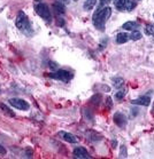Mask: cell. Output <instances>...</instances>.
<instances>
[{"label": "cell", "mask_w": 154, "mask_h": 159, "mask_svg": "<svg viewBox=\"0 0 154 159\" xmlns=\"http://www.w3.org/2000/svg\"><path fill=\"white\" fill-rule=\"evenodd\" d=\"M97 4V0H86L84 2V9L85 11H91Z\"/></svg>", "instance_id": "cell-15"}, {"label": "cell", "mask_w": 154, "mask_h": 159, "mask_svg": "<svg viewBox=\"0 0 154 159\" xmlns=\"http://www.w3.org/2000/svg\"><path fill=\"white\" fill-rule=\"evenodd\" d=\"M36 1H41V0H36Z\"/></svg>", "instance_id": "cell-27"}, {"label": "cell", "mask_w": 154, "mask_h": 159, "mask_svg": "<svg viewBox=\"0 0 154 159\" xmlns=\"http://www.w3.org/2000/svg\"><path fill=\"white\" fill-rule=\"evenodd\" d=\"M107 104H108V108H110V105H112V98H107Z\"/></svg>", "instance_id": "cell-25"}, {"label": "cell", "mask_w": 154, "mask_h": 159, "mask_svg": "<svg viewBox=\"0 0 154 159\" xmlns=\"http://www.w3.org/2000/svg\"><path fill=\"white\" fill-rule=\"evenodd\" d=\"M153 17H154V15H153Z\"/></svg>", "instance_id": "cell-29"}, {"label": "cell", "mask_w": 154, "mask_h": 159, "mask_svg": "<svg viewBox=\"0 0 154 159\" xmlns=\"http://www.w3.org/2000/svg\"><path fill=\"white\" fill-rule=\"evenodd\" d=\"M137 6L136 0H123V9L127 11H133Z\"/></svg>", "instance_id": "cell-10"}, {"label": "cell", "mask_w": 154, "mask_h": 159, "mask_svg": "<svg viewBox=\"0 0 154 159\" xmlns=\"http://www.w3.org/2000/svg\"><path fill=\"white\" fill-rule=\"evenodd\" d=\"M132 104H137V105H143V107H148L151 104V98L150 96H142L139 98H136V100H132L131 101Z\"/></svg>", "instance_id": "cell-9"}, {"label": "cell", "mask_w": 154, "mask_h": 159, "mask_svg": "<svg viewBox=\"0 0 154 159\" xmlns=\"http://www.w3.org/2000/svg\"><path fill=\"white\" fill-rule=\"evenodd\" d=\"M59 138L60 139H62L63 141H66L68 142V143H77L78 142V139L74 135V134L71 133H68V132H59Z\"/></svg>", "instance_id": "cell-8"}, {"label": "cell", "mask_w": 154, "mask_h": 159, "mask_svg": "<svg viewBox=\"0 0 154 159\" xmlns=\"http://www.w3.org/2000/svg\"><path fill=\"white\" fill-rule=\"evenodd\" d=\"M113 120H114V123L116 124L120 128H123V127H125V126H127V123H128L127 117H125L123 113H121V112H116V113L114 115V117H113Z\"/></svg>", "instance_id": "cell-6"}, {"label": "cell", "mask_w": 154, "mask_h": 159, "mask_svg": "<svg viewBox=\"0 0 154 159\" xmlns=\"http://www.w3.org/2000/svg\"><path fill=\"white\" fill-rule=\"evenodd\" d=\"M15 24L18 28V30H21L26 34H30L31 33V24H30L29 20H28V16H26V13L23 11H20L17 13Z\"/></svg>", "instance_id": "cell-2"}, {"label": "cell", "mask_w": 154, "mask_h": 159, "mask_svg": "<svg viewBox=\"0 0 154 159\" xmlns=\"http://www.w3.org/2000/svg\"><path fill=\"white\" fill-rule=\"evenodd\" d=\"M129 39H130V38H129V36L124 32L118 33V36H116V43H127Z\"/></svg>", "instance_id": "cell-12"}, {"label": "cell", "mask_w": 154, "mask_h": 159, "mask_svg": "<svg viewBox=\"0 0 154 159\" xmlns=\"http://www.w3.org/2000/svg\"><path fill=\"white\" fill-rule=\"evenodd\" d=\"M153 111H154V105H153Z\"/></svg>", "instance_id": "cell-28"}, {"label": "cell", "mask_w": 154, "mask_h": 159, "mask_svg": "<svg viewBox=\"0 0 154 159\" xmlns=\"http://www.w3.org/2000/svg\"><path fill=\"white\" fill-rule=\"evenodd\" d=\"M0 108H1V110L4 112H6L8 116H11V117H14L15 116V113L13 111H11V109L8 108L7 105H5V104H0Z\"/></svg>", "instance_id": "cell-18"}, {"label": "cell", "mask_w": 154, "mask_h": 159, "mask_svg": "<svg viewBox=\"0 0 154 159\" xmlns=\"http://www.w3.org/2000/svg\"><path fill=\"white\" fill-rule=\"evenodd\" d=\"M118 157H120V158H127V157H128L125 145H121V151H120V155H118Z\"/></svg>", "instance_id": "cell-19"}, {"label": "cell", "mask_w": 154, "mask_h": 159, "mask_svg": "<svg viewBox=\"0 0 154 159\" xmlns=\"http://www.w3.org/2000/svg\"><path fill=\"white\" fill-rule=\"evenodd\" d=\"M142 33L139 32V31H136V30H133L131 32V34L129 36V38L131 40H133V41H137V40H139V39H142Z\"/></svg>", "instance_id": "cell-16"}, {"label": "cell", "mask_w": 154, "mask_h": 159, "mask_svg": "<svg viewBox=\"0 0 154 159\" xmlns=\"http://www.w3.org/2000/svg\"><path fill=\"white\" fill-rule=\"evenodd\" d=\"M50 77L55 80H60L63 83H68L69 80L73 79V73L67 71V70H58L55 72L50 73Z\"/></svg>", "instance_id": "cell-4"}, {"label": "cell", "mask_w": 154, "mask_h": 159, "mask_svg": "<svg viewBox=\"0 0 154 159\" xmlns=\"http://www.w3.org/2000/svg\"><path fill=\"white\" fill-rule=\"evenodd\" d=\"M113 84L115 88H121V87H123V85H124V79H123V78H120V77L114 78Z\"/></svg>", "instance_id": "cell-14"}, {"label": "cell", "mask_w": 154, "mask_h": 159, "mask_svg": "<svg viewBox=\"0 0 154 159\" xmlns=\"http://www.w3.org/2000/svg\"><path fill=\"white\" fill-rule=\"evenodd\" d=\"M109 2V0H100V7H105Z\"/></svg>", "instance_id": "cell-23"}, {"label": "cell", "mask_w": 154, "mask_h": 159, "mask_svg": "<svg viewBox=\"0 0 154 159\" xmlns=\"http://www.w3.org/2000/svg\"><path fill=\"white\" fill-rule=\"evenodd\" d=\"M112 145H113V148L115 149L116 148V145H118V141H116V140H114V141L112 142Z\"/></svg>", "instance_id": "cell-26"}, {"label": "cell", "mask_w": 154, "mask_h": 159, "mask_svg": "<svg viewBox=\"0 0 154 159\" xmlns=\"http://www.w3.org/2000/svg\"><path fill=\"white\" fill-rule=\"evenodd\" d=\"M125 94H127V92H125V89H120V90L118 92V93L115 94V98H118V100H121V98H124Z\"/></svg>", "instance_id": "cell-21"}, {"label": "cell", "mask_w": 154, "mask_h": 159, "mask_svg": "<svg viewBox=\"0 0 154 159\" xmlns=\"http://www.w3.org/2000/svg\"><path fill=\"white\" fill-rule=\"evenodd\" d=\"M35 9H36V13L41 18H44L45 21L51 22L52 21V14L51 11H50V7H48L46 4H43V2H39L35 6Z\"/></svg>", "instance_id": "cell-3"}, {"label": "cell", "mask_w": 154, "mask_h": 159, "mask_svg": "<svg viewBox=\"0 0 154 159\" xmlns=\"http://www.w3.org/2000/svg\"><path fill=\"white\" fill-rule=\"evenodd\" d=\"M48 65L51 66V69H52V70H56L58 68H59V65L56 64L55 62H50V63H48Z\"/></svg>", "instance_id": "cell-22"}, {"label": "cell", "mask_w": 154, "mask_h": 159, "mask_svg": "<svg viewBox=\"0 0 154 159\" xmlns=\"http://www.w3.org/2000/svg\"><path fill=\"white\" fill-rule=\"evenodd\" d=\"M9 104L13 107V108H16L18 110H23V111H26V110H29L30 105L29 103L22 98H11L9 100Z\"/></svg>", "instance_id": "cell-5"}, {"label": "cell", "mask_w": 154, "mask_h": 159, "mask_svg": "<svg viewBox=\"0 0 154 159\" xmlns=\"http://www.w3.org/2000/svg\"><path fill=\"white\" fill-rule=\"evenodd\" d=\"M53 8H54L58 14H65V11H65V6L61 2H58V1L53 4Z\"/></svg>", "instance_id": "cell-13"}, {"label": "cell", "mask_w": 154, "mask_h": 159, "mask_svg": "<svg viewBox=\"0 0 154 159\" xmlns=\"http://www.w3.org/2000/svg\"><path fill=\"white\" fill-rule=\"evenodd\" d=\"M145 33L148 34V36L154 37V24H147L145 26Z\"/></svg>", "instance_id": "cell-17"}, {"label": "cell", "mask_w": 154, "mask_h": 159, "mask_svg": "<svg viewBox=\"0 0 154 159\" xmlns=\"http://www.w3.org/2000/svg\"><path fill=\"white\" fill-rule=\"evenodd\" d=\"M73 155L75 158L78 159H86V158H91V156L89 155V152L86 151V149L83 148V147H77V148L74 149Z\"/></svg>", "instance_id": "cell-7"}, {"label": "cell", "mask_w": 154, "mask_h": 159, "mask_svg": "<svg viewBox=\"0 0 154 159\" xmlns=\"http://www.w3.org/2000/svg\"><path fill=\"white\" fill-rule=\"evenodd\" d=\"M6 153H7V150L0 144V155H6Z\"/></svg>", "instance_id": "cell-24"}, {"label": "cell", "mask_w": 154, "mask_h": 159, "mask_svg": "<svg viewBox=\"0 0 154 159\" xmlns=\"http://www.w3.org/2000/svg\"><path fill=\"white\" fill-rule=\"evenodd\" d=\"M139 26V24L137 23V22L135 21H129V22H125L124 24L122 25V29L124 30H131V31H133V30H136L137 28Z\"/></svg>", "instance_id": "cell-11"}, {"label": "cell", "mask_w": 154, "mask_h": 159, "mask_svg": "<svg viewBox=\"0 0 154 159\" xmlns=\"http://www.w3.org/2000/svg\"><path fill=\"white\" fill-rule=\"evenodd\" d=\"M110 15H112V9L108 6L98 8L93 14V17H92V21H93V24H94L95 28L100 31H103L105 25H106L108 18L110 17Z\"/></svg>", "instance_id": "cell-1"}, {"label": "cell", "mask_w": 154, "mask_h": 159, "mask_svg": "<svg viewBox=\"0 0 154 159\" xmlns=\"http://www.w3.org/2000/svg\"><path fill=\"white\" fill-rule=\"evenodd\" d=\"M113 2L118 11H123V0H113Z\"/></svg>", "instance_id": "cell-20"}]
</instances>
